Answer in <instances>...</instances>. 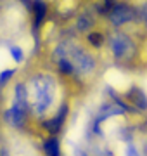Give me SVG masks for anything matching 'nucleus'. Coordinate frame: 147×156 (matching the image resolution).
<instances>
[{
  "label": "nucleus",
  "mask_w": 147,
  "mask_h": 156,
  "mask_svg": "<svg viewBox=\"0 0 147 156\" xmlns=\"http://www.w3.org/2000/svg\"><path fill=\"white\" fill-rule=\"evenodd\" d=\"M57 64L62 71L74 73V75H88L94 71L95 62L90 54H87L83 49H80L73 44H62L56 50Z\"/></svg>",
  "instance_id": "1"
},
{
  "label": "nucleus",
  "mask_w": 147,
  "mask_h": 156,
  "mask_svg": "<svg viewBox=\"0 0 147 156\" xmlns=\"http://www.w3.org/2000/svg\"><path fill=\"white\" fill-rule=\"evenodd\" d=\"M28 92V101L31 99V104L38 113H43L49 109V106L54 101V94H56V87L52 83L50 78H38V80H33L31 85H29Z\"/></svg>",
  "instance_id": "2"
},
{
  "label": "nucleus",
  "mask_w": 147,
  "mask_h": 156,
  "mask_svg": "<svg viewBox=\"0 0 147 156\" xmlns=\"http://www.w3.org/2000/svg\"><path fill=\"white\" fill-rule=\"evenodd\" d=\"M109 45H111V50H113V54L116 57H128L133 54V50H135V45L133 42L130 40V37H126L123 33H114L111 35V38H109Z\"/></svg>",
  "instance_id": "3"
},
{
  "label": "nucleus",
  "mask_w": 147,
  "mask_h": 156,
  "mask_svg": "<svg viewBox=\"0 0 147 156\" xmlns=\"http://www.w3.org/2000/svg\"><path fill=\"white\" fill-rule=\"evenodd\" d=\"M109 17H111L113 24L121 26V24H125V23H128V21L133 19V11H132L130 7H126V5H116V7L111 9Z\"/></svg>",
  "instance_id": "4"
},
{
  "label": "nucleus",
  "mask_w": 147,
  "mask_h": 156,
  "mask_svg": "<svg viewBox=\"0 0 147 156\" xmlns=\"http://www.w3.org/2000/svg\"><path fill=\"white\" fill-rule=\"evenodd\" d=\"M45 149H47V154L49 156H57L59 154V146H57V140L56 139H50L45 142Z\"/></svg>",
  "instance_id": "5"
},
{
  "label": "nucleus",
  "mask_w": 147,
  "mask_h": 156,
  "mask_svg": "<svg viewBox=\"0 0 147 156\" xmlns=\"http://www.w3.org/2000/svg\"><path fill=\"white\" fill-rule=\"evenodd\" d=\"M140 16H142V19L147 23V4H144L142 5V9H140Z\"/></svg>",
  "instance_id": "6"
}]
</instances>
